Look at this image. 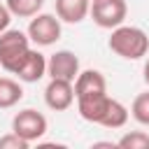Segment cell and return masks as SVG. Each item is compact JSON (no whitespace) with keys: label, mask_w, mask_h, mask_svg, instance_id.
Here are the masks:
<instances>
[{"label":"cell","mask_w":149,"mask_h":149,"mask_svg":"<svg viewBox=\"0 0 149 149\" xmlns=\"http://www.w3.org/2000/svg\"><path fill=\"white\" fill-rule=\"evenodd\" d=\"M107 47L116 56H121L126 61H140L142 56L149 54V37H147V33L142 28L121 23V26L112 28V35L107 40Z\"/></svg>","instance_id":"6da1fadb"},{"label":"cell","mask_w":149,"mask_h":149,"mask_svg":"<svg viewBox=\"0 0 149 149\" xmlns=\"http://www.w3.org/2000/svg\"><path fill=\"white\" fill-rule=\"evenodd\" d=\"M28 51H30V37H28V33L7 28L0 35V68L5 72L14 74Z\"/></svg>","instance_id":"7a4b0ae2"},{"label":"cell","mask_w":149,"mask_h":149,"mask_svg":"<svg viewBox=\"0 0 149 149\" xmlns=\"http://www.w3.org/2000/svg\"><path fill=\"white\" fill-rule=\"evenodd\" d=\"M61 19L56 14H35L28 23V37L37 47H51L54 42L61 40Z\"/></svg>","instance_id":"3957f363"},{"label":"cell","mask_w":149,"mask_h":149,"mask_svg":"<svg viewBox=\"0 0 149 149\" xmlns=\"http://www.w3.org/2000/svg\"><path fill=\"white\" fill-rule=\"evenodd\" d=\"M128 16V5L126 0H95L91 2V19L100 28H116L126 21Z\"/></svg>","instance_id":"277c9868"},{"label":"cell","mask_w":149,"mask_h":149,"mask_svg":"<svg viewBox=\"0 0 149 149\" xmlns=\"http://www.w3.org/2000/svg\"><path fill=\"white\" fill-rule=\"evenodd\" d=\"M12 130L16 135H21L28 142H37L44 133H47V116L33 107H26L21 112L14 114L12 119Z\"/></svg>","instance_id":"5b68a950"},{"label":"cell","mask_w":149,"mask_h":149,"mask_svg":"<svg viewBox=\"0 0 149 149\" xmlns=\"http://www.w3.org/2000/svg\"><path fill=\"white\" fill-rule=\"evenodd\" d=\"M79 72H81L79 70V58L70 49H61V51H56V54H51L47 58V74H49V79L74 81Z\"/></svg>","instance_id":"8992f818"},{"label":"cell","mask_w":149,"mask_h":149,"mask_svg":"<svg viewBox=\"0 0 149 149\" xmlns=\"http://www.w3.org/2000/svg\"><path fill=\"white\" fill-rule=\"evenodd\" d=\"M74 81L68 79H49L47 88H44V102L49 109L54 112H65L72 107L74 102Z\"/></svg>","instance_id":"52a82bcc"},{"label":"cell","mask_w":149,"mask_h":149,"mask_svg":"<svg viewBox=\"0 0 149 149\" xmlns=\"http://www.w3.org/2000/svg\"><path fill=\"white\" fill-rule=\"evenodd\" d=\"M109 102H112V98L107 95V91H102V93H91V95L77 98V112H79V116H81L84 121L100 126V121H102Z\"/></svg>","instance_id":"ba28073f"},{"label":"cell","mask_w":149,"mask_h":149,"mask_svg":"<svg viewBox=\"0 0 149 149\" xmlns=\"http://www.w3.org/2000/svg\"><path fill=\"white\" fill-rule=\"evenodd\" d=\"M14 74L19 77V81H26V84L40 81L47 74V58H44V54H40L37 49H30L26 54V58L21 61V65L16 68Z\"/></svg>","instance_id":"9c48e42d"},{"label":"cell","mask_w":149,"mask_h":149,"mask_svg":"<svg viewBox=\"0 0 149 149\" xmlns=\"http://www.w3.org/2000/svg\"><path fill=\"white\" fill-rule=\"evenodd\" d=\"M107 91L105 74L100 70H81L74 79V98H84L91 93H102Z\"/></svg>","instance_id":"30bf717a"},{"label":"cell","mask_w":149,"mask_h":149,"mask_svg":"<svg viewBox=\"0 0 149 149\" xmlns=\"http://www.w3.org/2000/svg\"><path fill=\"white\" fill-rule=\"evenodd\" d=\"M91 14V0H56V16L63 23H81Z\"/></svg>","instance_id":"8fae6325"},{"label":"cell","mask_w":149,"mask_h":149,"mask_svg":"<svg viewBox=\"0 0 149 149\" xmlns=\"http://www.w3.org/2000/svg\"><path fill=\"white\" fill-rule=\"evenodd\" d=\"M23 98V88L12 77H0V109H9L19 105Z\"/></svg>","instance_id":"7c38bea8"},{"label":"cell","mask_w":149,"mask_h":149,"mask_svg":"<svg viewBox=\"0 0 149 149\" xmlns=\"http://www.w3.org/2000/svg\"><path fill=\"white\" fill-rule=\"evenodd\" d=\"M128 116H130V112H128V107L123 105V102H119V100H114L112 98V102H109V107H107V112H105V116H102V121H100V126H105V128H123L126 126V121H128Z\"/></svg>","instance_id":"4fadbf2b"},{"label":"cell","mask_w":149,"mask_h":149,"mask_svg":"<svg viewBox=\"0 0 149 149\" xmlns=\"http://www.w3.org/2000/svg\"><path fill=\"white\" fill-rule=\"evenodd\" d=\"M5 5L9 7V12L14 16H19V19H33L44 7V0H5Z\"/></svg>","instance_id":"5bb4252c"},{"label":"cell","mask_w":149,"mask_h":149,"mask_svg":"<svg viewBox=\"0 0 149 149\" xmlns=\"http://www.w3.org/2000/svg\"><path fill=\"white\" fill-rule=\"evenodd\" d=\"M130 116L140 126H149V91L135 95V100L130 105Z\"/></svg>","instance_id":"9a60e30c"},{"label":"cell","mask_w":149,"mask_h":149,"mask_svg":"<svg viewBox=\"0 0 149 149\" xmlns=\"http://www.w3.org/2000/svg\"><path fill=\"white\" fill-rule=\"evenodd\" d=\"M116 147L121 149H149V135L144 130H130L119 137Z\"/></svg>","instance_id":"2e32d148"},{"label":"cell","mask_w":149,"mask_h":149,"mask_svg":"<svg viewBox=\"0 0 149 149\" xmlns=\"http://www.w3.org/2000/svg\"><path fill=\"white\" fill-rule=\"evenodd\" d=\"M28 147H30V142L23 140L21 135H16L14 130L0 137V149H28Z\"/></svg>","instance_id":"e0dca14e"},{"label":"cell","mask_w":149,"mask_h":149,"mask_svg":"<svg viewBox=\"0 0 149 149\" xmlns=\"http://www.w3.org/2000/svg\"><path fill=\"white\" fill-rule=\"evenodd\" d=\"M12 16H14V14L9 12V7H7V5H0V35H2V33L9 28V21H12Z\"/></svg>","instance_id":"ac0fdd59"},{"label":"cell","mask_w":149,"mask_h":149,"mask_svg":"<svg viewBox=\"0 0 149 149\" xmlns=\"http://www.w3.org/2000/svg\"><path fill=\"white\" fill-rule=\"evenodd\" d=\"M142 72H144V84L149 86V61L144 63V70H142Z\"/></svg>","instance_id":"d6986e66"},{"label":"cell","mask_w":149,"mask_h":149,"mask_svg":"<svg viewBox=\"0 0 149 149\" xmlns=\"http://www.w3.org/2000/svg\"><path fill=\"white\" fill-rule=\"evenodd\" d=\"M91 2H95V0H91Z\"/></svg>","instance_id":"ffe728a7"}]
</instances>
